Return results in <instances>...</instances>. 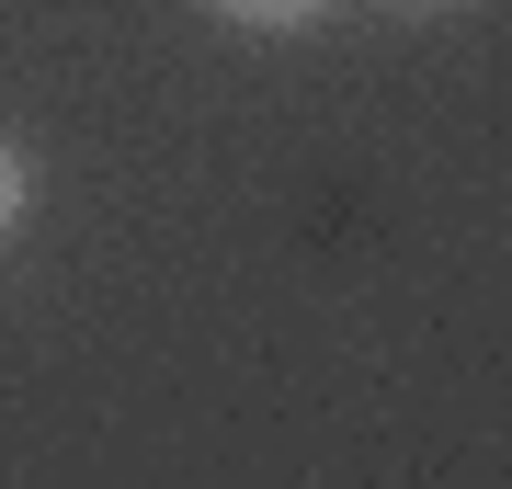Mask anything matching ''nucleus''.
Segmentation results:
<instances>
[{"label":"nucleus","instance_id":"nucleus-3","mask_svg":"<svg viewBox=\"0 0 512 489\" xmlns=\"http://www.w3.org/2000/svg\"><path fill=\"white\" fill-rule=\"evenodd\" d=\"M387 12H467V0H387Z\"/></svg>","mask_w":512,"mask_h":489},{"label":"nucleus","instance_id":"nucleus-2","mask_svg":"<svg viewBox=\"0 0 512 489\" xmlns=\"http://www.w3.org/2000/svg\"><path fill=\"white\" fill-rule=\"evenodd\" d=\"M23 205H35V160H23L12 137H0V239L23 228Z\"/></svg>","mask_w":512,"mask_h":489},{"label":"nucleus","instance_id":"nucleus-1","mask_svg":"<svg viewBox=\"0 0 512 489\" xmlns=\"http://www.w3.org/2000/svg\"><path fill=\"white\" fill-rule=\"evenodd\" d=\"M194 12H217V23H239V35H308V23L330 12V0H194Z\"/></svg>","mask_w":512,"mask_h":489}]
</instances>
